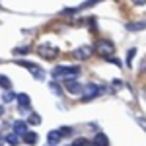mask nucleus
Masks as SVG:
<instances>
[{"label": "nucleus", "mask_w": 146, "mask_h": 146, "mask_svg": "<svg viewBox=\"0 0 146 146\" xmlns=\"http://www.w3.org/2000/svg\"><path fill=\"white\" fill-rule=\"evenodd\" d=\"M37 53L41 58H47V60H55L56 56H58V47L55 45H49V43H41V45L37 47Z\"/></svg>", "instance_id": "f03ea898"}, {"label": "nucleus", "mask_w": 146, "mask_h": 146, "mask_svg": "<svg viewBox=\"0 0 146 146\" xmlns=\"http://www.w3.org/2000/svg\"><path fill=\"white\" fill-rule=\"evenodd\" d=\"M100 94H101V86L88 84V86L84 88V92H82V100H84V101H90V100H94V98H98Z\"/></svg>", "instance_id": "39448f33"}, {"label": "nucleus", "mask_w": 146, "mask_h": 146, "mask_svg": "<svg viewBox=\"0 0 146 146\" xmlns=\"http://www.w3.org/2000/svg\"><path fill=\"white\" fill-rule=\"evenodd\" d=\"M94 144L96 146H109V138L103 135V133H98L94 136Z\"/></svg>", "instance_id": "9d476101"}, {"label": "nucleus", "mask_w": 146, "mask_h": 146, "mask_svg": "<svg viewBox=\"0 0 146 146\" xmlns=\"http://www.w3.org/2000/svg\"><path fill=\"white\" fill-rule=\"evenodd\" d=\"M51 90L55 92L56 96H60V94H62V90H60V88H58V86H56V84H51Z\"/></svg>", "instance_id": "aec40b11"}, {"label": "nucleus", "mask_w": 146, "mask_h": 146, "mask_svg": "<svg viewBox=\"0 0 146 146\" xmlns=\"http://www.w3.org/2000/svg\"><path fill=\"white\" fill-rule=\"evenodd\" d=\"M2 142H4V140H2V138H0V146H2Z\"/></svg>", "instance_id": "4be33fe9"}, {"label": "nucleus", "mask_w": 146, "mask_h": 146, "mask_svg": "<svg viewBox=\"0 0 146 146\" xmlns=\"http://www.w3.org/2000/svg\"><path fill=\"white\" fill-rule=\"evenodd\" d=\"M135 53H136V49H131V51H129V58H127V66H131V58L135 56Z\"/></svg>", "instance_id": "6ab92c4d"}, {"label": "nucleus", "mask_w": 146, "mask_h": 146, "mask_svg": "<svg viewBox=\"0 0 146 146\" xmlns=\"http://www.w3.org/2000/svg\"><path fill=\"white\" fill-rule=\"evenodd\" d=\"M16 101H18V105H20L22 109H27V107L31 105V100H29L27 94H18V96H16Z\"/></svg>", "instance_id": "6e6552de"}, {"label": "nucleus", "mask_w": 146, "mask_h": 146, "mask_svg": "<svg viewBox=\"0 0 146 146\" xmlns=\"http://www.w3.org/2000/svg\"><path fill=\"white\" fill-rule=\"evenodd\" d=\"M27 123H31V125H41L43 121H41V117H39L37 113H31V115H29V119H27Z\"/></svg>", "instance_id": "2eb2a0df"}, {"label": "nucleus", "mask_w": 146, "mask_h": 146, "mask_svg": "<svg viewBox=\"0 0 146 146\" xmlns=\"http://www.w3.org/2000/svg\"><path fill=\"white\" fill-rule=\"evenodd\" d=\"M92 53H94V49H92V47H88V45H84V47H80V49H76V51H74V56H76V58H80V60H84V58H90Z\"/></svg>", "instance_id": "423d86ee"}, {"label": "nucleus", "mask_w": 146, "mask_h": 146, "mask_svg": "<svg viewBox=\"0 0 146 146\" xmlns=\"http://www.w3.org/2000/svg\"><path fill=\"white\" fill-rule=\"evenodd\" d=\"M14 133L23 136L25 133H27V127H25V123H23V121H16V123H14Z\"/></svg>", "instance_id": "9b49d317"}, {"label": "nucleus", "mask_w": 146, "mask_h": 146, "mask_svg": "<svg viewBox=\"0 0 146 146\" xmlns=\"http://www.w3.org/2000/svg\"><path fill=\"white\" fill-rule=\"evenodd\" d=\"M146 27V22H136V23H127V29L129 31H140Z\"/></svg>", "instance_id": "ddd939ff"}, {"label": "nucleus", "mask_w": 146, "mask_h": 146, "mask_svg": "<svg viewBox=\"0 0 146 146\" xmlns=\"http://www.w3.org/2000/svg\"><path fill=\"white\" fill-rule=\"evenodd\" d=\"M23 142H25V144H29V146L37 144V133H29V131H27V133L23 135Z\"/></svg>", "instance_id": "f8f14e48"}, {"label": "nucleus", "mask_w": 146, "mask_h": 146, "mask_svg": "<svg viewBox=\"0 0 146 146\" xmlns=\"http://www.w3.org/2000/svg\"><path fill=\"white\" fill-rule=\"evenodd\" d=\"M4 140H6V142H8L10 146H18V142H20L16 133H10V135H6V138H4Z\"/></svg>", "instance_id": "4468645a"}, {"label": "nucleus", "mask_w": 146, "mask_h": 146, "mask_svg": "<svg viewBox=\"0 0 146 146\" xmlns=\"http://www.w3.org/2000/svg\"><path fill=\"white\" fill-rule=\"evenodd\" d=\"M94 51H96V55L103 56V58H111L113 51H115V45L111 41H98L96 47H94Z\"/></svg>", "instance_id": "7ed1b4c3"}, {"label": "nucleus", "mask_w": 146, "mask_h": 146, "mask_svg": "<svg viewBox=\"0 0 146 146\" xmlns=\"http://www.w3.org/2000/svg\"><path fill=\"white\" fill-rule=\"evenodd\" d=\"M0 86L4 88V90H12V82L6 76H0Z\"/></svg>", "instance_id": "dca6fc26"}, {"label": "nucleus", "mask_w": 146, "mask_h": 146, "mask_svg": "<svg viewBox=\"0 0 146 146\" xmlns=\"http://www.w3.org/2000/svg\"><path fill=\"white\" fill-rule=\"evenodd\" d=\"M78 74H80L78 66H56V68H53V72H51L53 78H64V82L70 80V78H76Z\"/></svg>", "instance_id": "f257e3e1"}, {"label": "nucleus", "mask_w": 146, "mask_h": 146, "mask_svg": "<svg viewBox=\"0 0 146 146\" xmlns=\"http://www.w3.org/2000/svg\"><path fill=\"white\" fill-rule=\"evenodd\" d=\"M133 4H136V6H142V4H146V0H133Z\"/></svg>", "instance_id": "412c9836"}, {"label": "nucleus", "mask_w": 146, "mask_h": 146, "mask_svg": "<svg viewBox=\"0 0 146 146\" xmlns=\"http://www.w3.org/2000/svg\"><path fill=\"white\" fill-rule=\"evenodd\" d=\"M64 88H66L70 94H82V92H84V88L80 86L78 82H74V80H66V82H64Z\"/></svg>", "instance_id": "0eeeda50"}, {"label": "nucleus", "mask_w": 146, "mask_h": 146, "mask_svg": "<svg viewBox=\"0 0 146 146\" xmlns=\"http://www.w3.org/2000/svg\"><path fill=\"white\" fill-rule=\"evenodd\" d=\"M60 131H51L49 135H47V146H55L58 144V140H60Z\"/></svg>", "instance_id": "1a4fd4ad"}, {"label": "nucleus", "mask_w": 146, "mask_h": 146, "mask_svg": "<svg viewBox=\"0 0 146 146\" xmlns=\"http://www.w3.org/2000/svg\"><path fill=\"white\" fill-rule=\"evenodd\" d=\"M16 64L27 68V70H29V72H31L37 80H45V72H43V68H41V66H37V64L29 62V60H16Z\"/></svg>", "instance_id": "20e7f679"}, {"label": "nucleus", "mask_w": 146, "mask_h": 146, "mask_svg": "<svg viewBox=\"0 0 146 146\" xmlns=\"http://www.w3.org/2000/svg\"><path fill=\"white\" fill-rule=\"evenodd\" d=\"M88 146H96V144H88Z\"/></svg>", "instance_id": "5701e85b"}, {"label": "nucleus", "mask_w": 146, "mask_h": 146, "mask_svg": "<svg viewBox=\"0 0 146 146\" xmlns=\"http://www.w3.org/2000/svg\"><path fill=\"white\" fill-rule=\"evenodd\" d=\"M14 98H16V96H14L10 90H6V92H4V96H2V100H4V101H12Z\"/></svg>", "instance_id": "f3484780"}, {"label": "nucleus", "mask_w": 146, "mask_h": 146, "mask_svg": "<svg viewBox=\"0 0 146 146\" xmlns=\"http://www.w3.org/2000/svg\"><path fill=\"white\" fill-rule=\"evenodd\" d=\"M70 146H88V144H86V140H84V138H78V140H74Z\"/></svg>", "instance_id": "a211bd4d"}]
</instances>
